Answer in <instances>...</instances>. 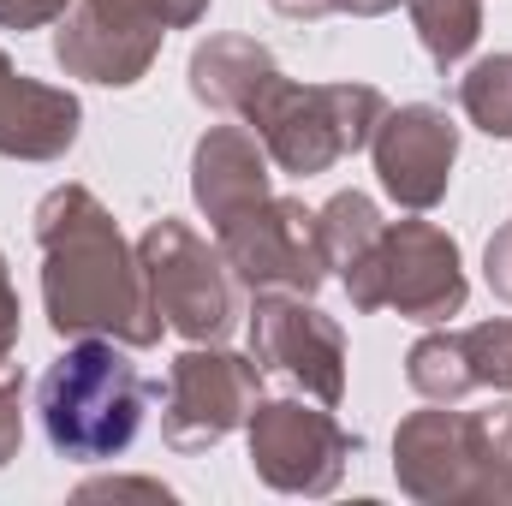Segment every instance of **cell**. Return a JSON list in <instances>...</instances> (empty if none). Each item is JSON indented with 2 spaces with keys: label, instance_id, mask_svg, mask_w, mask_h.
I'll return each mask as SVG.
<instances>
[{
  "label": "cell",
  "instance_id": "cell-1",
  "mask_svg": "<svg viewBox=\"0 0 512 506\" xmlns=\"http://www.w3.org/2000/svg\"><path fill=\"white\" fill-rule=\"evenodd\" d=\"M42 435L60 459L102 465L126 453L143 429V376L108 340H78L54 358V370L36 387Z\"/></svg>",
  "mask_w": 512,
  "mask_h": 506
}]
</instances>
